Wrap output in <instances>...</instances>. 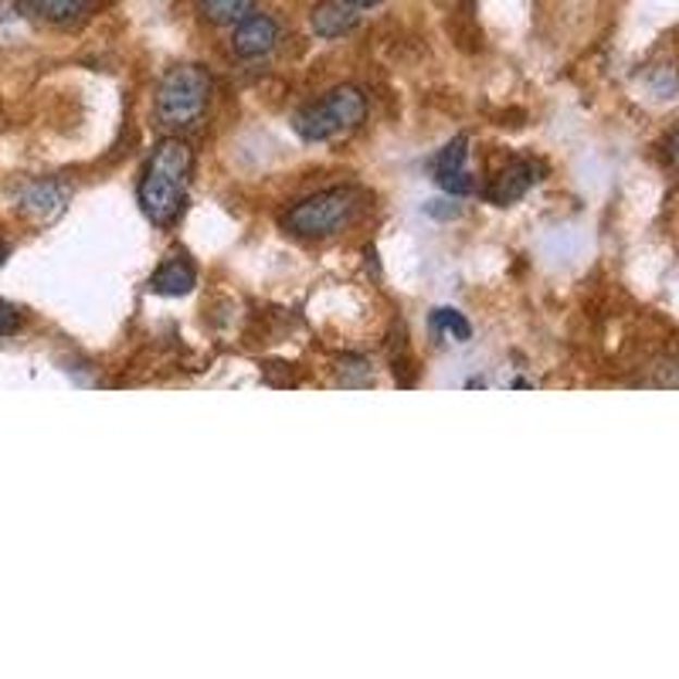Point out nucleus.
Wrapping results in <instances>:
<instances>
[{"label":"nucleus","mask_w":679,"mask_h":679,"mask_svg":"<svg viewBox=\"0 0 679 679\" xmlns=\"http://www.w3.org/2000/svg\"><path fill=\"white\" fill-rule=\"evenodd\" d=\"M190 170H194V153L181 136H166L153 147L144 166V177L136 184V201L144 218L157 224V229H170L181 218Z\"/></svg>","instance_id":"nucleus-1"},{"label":"nucleus","mask_w":679,"mask_h":679,"mask_svg":"<svg viewBox=\"0 0 679 679\" xmlns=\"http://www.w3.org/2000/svg\"><path fill=\"white\" fill-rule=\"evenodd\" d=\"M211 102V75L201 65L170 69L157 89L153 112L166 129H190L205 120Z\"/></svg>","instance_id":"nucleus-2"},{"label":"nucleus","mask_w":679,"mask_h":679,"mask_svg":"<svg viewBox=\"0 0 679 679\" xmlns=\"http://www.w3.org/2000/svg\"><path fill=\"white\" fill-rule=\"evenodd\" d=\"M360 211V197L350 187H326L296 201L282 214V229L296 238H330L344 232Z\"/></svg>","instance_id":"nucleus-3"},{"label":"nucleus","mask_w":679,"mask_h":679,"mask_svg":"<svg viewBox=\"0 0 679 679\" xmlns=\"http://www.w3.org/2000/svg\"><path fill=\"white\" fill-rule=\"evenodd\" d=\"M367 116V96L357 85H336L320 102H309L296 112L293 129L306 144H326L350 129H357Z\"/></svg>","instance_id":"nucleus-4"},{"label":"nucleus","mask_w":679,"mask_h":679,"mask_svg":"<svg viewBox=\"0 0 679 679\" xmlns=\"http://www.w3.org/2000/svg\"><path fill=\"white\" fill-rule=\"evenodd\" d=\"M469 136H456L445 150H439V157L432 160V170H435V184L445 190V194H476V177L469 174Z\"/></svg>","instance_id":"nucleus-5"},{"label":"nucleus","mask_w":679,"mask_h":679,"mask_svg":"<svg viewBox=\"0 0 679 679\" xmlns=\"http://www.w3.org/2000/svg\"><path fill=\"white\" fill-rule=\"evenodd\" d=\"M275 45H279V24L269 14H248L232 32V48L238 59H262Z\"/></svg>","instance_id":"nucleus-6"},{"label":"nucleus","mask_w":679,"mask_h":679,"mask_svg":"<svg viewBox=\"0 0 679 679\" xmlns=\"http://www.w3.org/2000/svg\"><path fill=\"white\" fill-rule=\"evenodd\" d=\"M541 174H544V166L541 163H533V160H517V163H509L499 177H493V184L486 187V201L490 205H499V208H506V205H514V201H520V197L541 181Z\"/></svg>","instance_id":"nucleus-7"},{"label":"nucleus","mask_w":679,"mask_h":679,"mask_svg":"<svg viewBox=\"0 0 679 679\" xmlns=\"http://www.w3.org/2000/svg\"><path fill=\"white\" fill-rule=\"evenodd\" d=\"M357 8H350L347 0H323L313 11H309V27H313L317 38H344L357 27Z\"/></svg>","instance_id":"nucleus-8"},{"label":"nucleus","mask_w":679,"mask_h":679,"mask_svg":"<svg viewBox=\"0 0 679 679\" xmlns=\"http://www.w3.org/2000/svg\"><path fill=\"white\" fill-rule=\"evenodd\" d=\"M65 201H69V190L62 184L38 181L21 194V211L27 218H35V221H51V218H59L65 211Z\"/></svg>","instance_id":"nucleus-9"},{"label":"nucleus","mask_w":679,"mask_h":679,"mask_svg":"<svg viewBox=\"0 0 679 679\" xmlns=\"http://www.w3.org/2000/svg\"><path fill=\"white\" fill-rule=\"evenodd\" d=\"M194 286H197V272L187 259H166L150 279V289L157 296H187Z\"/></svg>","instance_id":"nucleus-10"},{"label":"nucleus","mask_w":679,"mask_h":679,"mask_svg":"<svg viewBox=\"0 0 679 679\" xmlns=\"http://www.w3.org/2000/svg\"><path fill=\"white\" fill-rule=\"evenodd\" d=\"M201 14L211 24L235 27L238 21H245L248 14H255V0H201Z\"/></svg>","instance_id":"nucleus-11"},{"label":"nucleus","mask_w":679,"mask_h":679,"mask_svg":"<svg viewBox=\"0 0 679 679\" xmlns=\"http://www.w3.org/2000/svg\"><path fill=\"white\" fill-rule=\"evenodd\" d=\"M432 333L435 336H445V340H456V344H469L472 340V323L459 313V309H432Z\"/></svg>","instance_id":"nucleus-12"},{"label":"nucleus","mask_w":679,"mask_h":679,"mask_svg":"<svg viewBox=\"0 0 679 679\" xmlns=\"http://www.w3.org/2000/svg\"><path fill=\"white\" fill-rule=\"evenodd\" d=\"M32 8L51 24H69L82 14V0H32Z\"/></svg>","instance_id":"nucleus-13"},{"label":"nucleus","mask_w":679,"mask_h":679,"mask_svg":"<svg viewBox=\"0 0 679 679\" xmlns=\"http://www.w3.org/2000/svg\"><path fill=\"white\" fill-rule=\"evenodd\" d=\"M21 326V313L11 306V303H4L0 299V336H8V333H14Z\"/></svg>","instance_id":"nucleus-14"},{"label":"nucleus","mask_w":679,"mask_h":679,"mask_svg":"<svg viewBox=\"0 0 679 679\" xmlns=\"http://www.w3.org/2000/svg\"><path fill=\"white\" fill-rule=\"evenodd\" d=\"M666 153H669V160H672V166L679 170V133L669 139V147H666Z\"/></svg>","instance_id":"nucleus-15"},{"label":"nucleus","mask_w":679,"mask_h":679,"mask_svg":"<svg viewBox=\"0 0 679 679\" xmlns=\"http://www.w3.org/2000/svg\"><path fill=\"white\" fill-rule=\"evenodd\" d=\"M347 4L360 11V8H378V4H381V0H347Z\"/></svg>","instance_id":"nucleus-16"},{"label":"nucleus","mask_w":679,"mask_h":679,"mask_svg":"<svg viewBox=\"0 0 679 679\" xmlns=\"http://www.w3.org/2000/svg\"><path fill=\"white\" fill-rule=\"evenodd\" d=\"M4 259H8V245L0 242V266H4Z\"/></svg>","instance_id":"nucleus-17"}]
</instances>
